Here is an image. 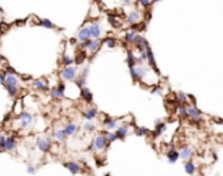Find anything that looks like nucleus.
Returning a JSON list of instances; mask_svg holds the SVG:
<instances>
[{"label": "nucleus", "instance_id": "obj_1", "mask_svg": "<svg viewBox=\"0 0 223 176\" xmlns=\"http://www.w3.org/2000/svg\"><path fill=\"white\" fill-rule=\"evenodd\" d=\"M130 74H131L133 80L137 82V80H142L143 78L146 76L147 70H146V67L142 65H135V66H133V67H130Z\"/></svg>", "mask_w": 223, "mask_h": 176}, {"label": "nucleus", "instance_id": "obj_2", "mask_svg": "<svg viewBox=\"0 0 223 176\" xmlns=\"http://www.w3.org/2000/svg\"><path fill=\"white\" fill-rule=\"evenodd\" d=\"M108 146V139L105 135H97L93 139V143H92L91 148L92 151H103Z\"/></svg>", "mask_w": 223, "mask_h": 176}, {"label": "nucleus", "instance_id": "obj_3", "mask_svg": "<svg viewBox=\"0 0 223 176\" xmlns=\"http://www.w3.org/2000/svg\"><path fill=\"white\" fill-rule=\"evenodd\" d=\"M60 78L66 82H71V80L76 79V68L72 66H66L60 72Z\"/></svg>", "mask_w": 223, "mask_h": 176}, {"label": "nucleus", "instance_id": "obj_4", "mask_svg": "<svg viewBox=\"0 0 223 176\" xmlns=\"http://www.w3.org/2000/svg\"><path fill=\"white\" fill-rule=\"evenodd\" d=\"M142 19H143L142 12L133 11V12H130V13L127 14L126 21H127V24H130V25H137V24H139L140 21H142Z\"/></svg>", "mask_w": 223, "mask_h": 176}, {"label": "nucleus", "instance_id": "obj_5", "mask_svg": "<svg viewBox=\"0 0 223 176\" xmlns=\"http://www.w3.org/2000/svg\"><path fill=\"white\" fill-rule=\"evenodd\" d=\"M100 46H101L100 38H91L89 41H87V42H86L87 50L91 51V53H96V51L100 49Z\"/></svg>", "mask_w": 223, "mask_h": 176}, {"label": "nucleus", "instance_id": "obj_6", "mask_svg": "<svg viewBox=\"0 0 223 176\" xmlns=\"http://www.w3.org/2000/svg\"><path fill=\"white\" fill-rule=\"evenodd\" d=\"M92 38L91 36V30H89V26H83L80 30L77 32V40L81 41V42H87Z\"/></svg>", "mask_w": 223, "mask_h": 176}, {"label": "nucleus", "instance_id": "obj_7", "mask_svg": "<svg viewBox=\"0 0 223 176\" xmlns=\"http://www.w3.org/2000/svg\"><path fill=\"white\" fill-rule=\"evenodd\" d=\"M20 128L21 129H26L29 125L31 124V121H33V116H31L30 113H28V112H24V113L20 114Z\"/></svg>", "mask_w": 223, "mask_h": 176}, {"label": "nucleus", "instance_id": "obj_8", "mask_svg": "<svg viewBox=\"0 0 223 176\" xmlns=\"http://www.w3.org/2000/svg\"><path fill=\"white\" fill-rule=\"evenodd\" d=\"M134 43L135 46L138 47V50L142 51V50H148L150 46H148V42H147L144 38L142 37V36H139V34H137V37L134 38Z\"/></svg>", "mask_w": 223, "mask_h": 176}, {"label": "nucleus", "instance_id": "obj_9", "mask_svg": "<svg viewBox=\"0 0 223 176\" xmlns=\"http://www.w3.org/2000/svg\"><path fill=\"white\" fill-rule=\"evenodd\" d=\"M188 117L194 122L201 121V118H202V117H201V112L198 111L196 107H192V105L188 107Z\"/></svg>", "mask_w": 223, "mask_h": 176}, {"label": "nucleus", "instance_id": "obj_10", "mask_svg": "<svg viewBox=\"0 0 223 176\" xmlns=\"http://www.w3.org/2000/svg\"><path fill=\"white\" fill-rule=\"evenodd\" d=\"M89 30H91V36L92 38H100L101 36V25L100 23H92L91 25H89Z\"/></svg>", "mask_w": 223, "mask_h": 176}, {"label": "nucleus", "instance_id": "obj_11", "mask_svg": "<svg viewBox=\"0 0 223 176\" xmlns=\"http://www.w3.org/2000/svg\"><path fill=\"white\" fill-rule=\"evenodd\" d=\"M192 156H193V150H192V147H189V146H185V147L181 148V151H180V158H181L183 160L188 162V160L192 159Z\"/></svg>", "mask_w": 223, "mask_h": 176}, {"label": "nucleus", "instance_id": "obj_12", "mask_svg": "<svg viewBox=\"0 0 223 176\" xmlns=\"http://www.w3.org/2000/svg\"><path fill=\"white\" fill-rule=\"evenodd\" d=\"M116 134H117L118 139H125L126 137L130 134V129L129 126H125V125H121L117 128V131H116Z\"/></svg>", "mask_w": 223, "mask_h": 176}, {"label": "nucleus", "instance_id": "obj_13", "mask_svg": "<svg viewBox=\"0 0 223 176\" xmlns=\"http://www.w3.org/2000/svg\"><path fill=\"white\" fill-rule=\"evenodd\" d=\"M37 146L41 151H47L50 148V138H38L37 139Z\"/></svg>", "mask_w": 223, "mask_h": 176}, {"label": "nucleus", "instance_id": "obj_14", "mask_svg": "<svg viewBox=\"0 0 223 176\" xmlns=\"http://www.w3.org/2000/svg\"><path fill=\"white\" fill-rule=\"evenodd\" d=\"M118 124L120 121L116 118H105L104 121V126H105L106 130H113V129H117L118 128Z\"/></svg>", "mask_w": 223, "mask_h": 176}, {"label": "nucleus", "instance_id": "obj_15", "mask_svg": "<svg viewBox=\"0 0 223 176\" xmlns=\"http://www.w3.org/2000/svg\"><path fill=\"white\" fill-rule=\"evenodd\" d=\"M51 96L54 99H62L64 96V85L59 84V87H54L51 89Z\"/></svg>", "mask_w": 223, "mask_h": 176}, {"label": "nucleus", "instance_id": "obj_16", "mask_svg": "<svg viewBox=\"0 0 223 176\" xmlns=\"http://www.w3.org/2000/svg\"><path fill=\"white\" fill-rule=\"evenodd\" d=\"M134 28L130 29V30L126 32V36H125V40L127 41V42H134V38L137 37L138 34V30H137V25H133Z\"/></svg>", "mask_w": 223, "mask_h": 176}, {"label": "nucleus", "instance_id": "obj_17", "mask_svg": "<svg viewBox=\"0 0 223 176\" xmlns=\"http://www.w3.org/2000/svg\"><path fill=\"white\" fill-rule=\"evenodd\" d=\"M167 158H168V162L171 163V164H173V163H176L177 162V159L180 158V153H177L174 148H171L169 153H168V155H167Z\"/></svg>", "mask_w": 223, "mask_h": 176}, {"label": "nucleus", "instance_id": "obj_18", "mask_svg": "<svg viewBox=\"0 0 223 176\" xmlns=\"http://www.w3.org/2000/svg\"><path fill=\"white\" fill-rule=\"evenodd\" d=\"M33 87H34L36 89H41V91H46V89H49L47 83H46L45 80H42V79L34 80V82H33Z\"/></svg>", "mask_w": 223, "mask_h": 176}, {"label": "nucleus", "instance_id": "obj_19", "mask_svg": "<svg viewBox=\"0 0 223 176\" xmlns=\"http://www.w3.org/2000/svg\"><path fill=\"white\" fill-rule=\"evenodd\" d=\"M66 167H67V170H70L71 173H79L81 170V166L79 164V163H75V162L66 163Z\"/></svg>", "mask_w": 223, "mask_h": 176}, {"label": "nucleus", "instance_id": "obj_20", "mask_svg": "<svg viewBox=\"0 0 223 176\" xmlns=\"http://www.w3.org/2000/svg\"><path fill=\"white\" fill-rule=\"evenodd\" d=\"M16 147V141H14L13 137H9V138L5 139V143H4V150L7 151H12Z\"/></svg>", "mask_w": 223, "mask_h": 176}, {"label": "nucleus", "instance_id": "obj_21", "mask_svg": "<svg viewBox=\"0 0 223 176\" xmlns=\"http://www.w3.org/2000/svg\"><path fill=\"white\" fill-rule=\"evenodd\" d=\"M64 131H66L67 137H68V135H74V134L77 131V125H76V124H68V125L64 128Z\"/></svg>", "mask_w": 223, "mask_h": 176}, {"label": "nucleus", "instance_id": "obj_22", "mask_svg": "<svg viewBox=\"0 0 223 176\" xmlns=\"http://www.w3.org/2000/svg\"><path fill=\"white\" fill-rule=\"evenodd\" d=\"M54 137L57 138V141H59V142H64V139H66L67 134H66V131H64V129H63V130L58 129V130H55Z\"/></svg>", "mask_w": 223, "mask_h": 176}, {"label": "nucleus", "instance_id": "obj_23", "mask_svg": "<svg viewBox=\"0 0 223 176\" xmlns=\"http://www.w3.org/2000/svg\"><path fill=\"white\" fill-rule=\"evenodd\" d=\"M81 97H83L86 101H92V94L87 87H81Z\"/></svg>", "mask_w": 223, "mask_h": 176}, {"label": "nucleus", "instance_id": "obj_24", "mask_svg": "<svg viewBox=\"0 0 223 176\" xmlns=\"http://www.w3.org/2000/svg\"><path fill=\"white\" fill-rule=\"evenodd\" d=\"M177 114L181 118H186L188 117V107H184V104L177 107Z\"/></svg>", "mask_w": 223, "mask_h": 176}, {"label": "nucleus", "instance_id": "obj_25", "mask_svg": "<svg viewBox=\"0 0 223 176\" xmlns=\"http://www.w3.org/2000/svg\"><path fill=\"white\" fill-rule=\"evenodd\" d=\"M126 60H127L129 67H133V66L137 65V57H135L134 53H131V51H129V53H127V58H126Z\"/></svg>", "mask_w": 223, "mask_h": 176}, {"label": "nucleus", "instance_id": "obj_26", "mask_svg": "<svg viewBox=\"0 0 223 176\" xmlns=\"http://www.w3.org/2000/svg\"><path fill=\"white\" fill-rule=\"evenodd\" d=\"M96 116H97V111H96L94 108L88 109V111L84 113V117H86L87 120H94L96 118Z\"/></svg>", "mask_w": 223, "mask_h": 176}, {"label": "nucleus", "instance_id": "obj_27", "mask_svg": "<svg viewBox=\"0 0 223 176\" xmlns=\"http://www.w3.org/2000/svg\"><path fill=\"white\" fill-rule=\"evenodd\" d=\"M166 124H161V122H159V124H156V128H155V131H154V134H155V137H157V135H160L161 133H163L164 130H166Z\"/></svg>", "mask_w": 223, "mask_h": 176}, {"label": "nucleus", "instance_id": "obj_28", "mask_svg": "<svg viewBox=\"0 0 223 176\" xmlns=\"http://www.w3.org/2000/svg\"><path fill=\"white\" fill-rule=\"evenodd\" d=\"M185 172L189 173V175H193L196 172V166L192 162H189V160L185 163Z\"/></svg>", "mask_w": 223, "mask_h": 176}, {"label": "nucleus", "instance_id": "obj_29", "mask_svg": "<svg viewBox=\"0 0 223 176\" xmlns=\"http://www.w3.org/2000/svg\"><path fill=\"white\" fill-rule=\"evenodd\" d=\"M5 84L17 85V78H16V76H13V74H7V78H5Z\"/></svg>", "mask_w": 223, "mask_h": 176}, {"label": "nucleus", "instance_id": "obj_30", "mask_svg": "<svg viewBox=\"0 0 223 176\" xmlns=\"http://www.w3.org/2000/svg\"><path fill=\"white\" fill-rule=\"evenodd\" d=\"M147 62H148V65L151 66L152 68H155V70H156V63H155V58H154V54H152L151 49L148 50V57H147ZM156 71H157V70H156Z\"/></svg>", "mask_w": 223, "mask_h": 176}, {"label": "nucleus", "instance_id": "obj_31", "mask_svg": "<svg viewBox=\"0 0 223 176\" xmlns=\"http://www.w3.org/2000/svg\"><path fill=\"white\" fill-rule=\"evenodd\" d=\"M5 88H7V91H8L9 96H12V97H13L14 95L17 94V85H12V84H5Z\"/></svg>", "mask_w": 223, "mask_h": 176}, {"label": "nucleus", "instance_id": "obj_32", "mask_svg": "<svg viewBox=\"0 0 223 176\" xmlns=\"http://www.w3.org/2000/svg\"><path fill=\"white\" fill-rule=\"evenodd\" d=\"M38 25L43 26V28H47V29L55 28V25H54V24H53L50 20H42V21H40V24H38Z\"/></svg>", "mask_w": 223, "mask_h": 176}, {"label": "nucleus", "instance_id": "obj_33", "mask_svg": "<svg viewBox=\"0 0 223 176\" xmlns=\"http://www.w3.org/2000/svg\"><path fill=\"white\" fill-rule=\"evenodd\" d=\"M177 100L180 104H186V101H188V96H186L184 92H177Z\"/></svg>", "mask_w": 223, "mask_h": 176}, {"label": "nucleus", "instance_id": "obj_34", "mask_svg": "<svg viewBox=\"0 0 223 176\" xmlns=\"http://www.w3.org/2000/svg\"><path fill=\"white\" fill-rule=\"evenodd\" d=\"M105 137H106V139H108V142H114L116 139H118L117 134H116V133H112V131H106Z\"/></svg>", "mask_w": 223, "mask_h": 176}, {"label": "nucleus", "instance_id": "obj_35", "mask_svg": "<svg viewBox=\"0 0 223 176\" xmlns=\"http://www.w3.org/2000/svg\"><path fill=\"white\" fill-rule=\"evenodd\" d=\"M104 42H105L106 45L109 46V47H114V46L117 45V41H116L114 38H112V37H106V38H105V41H104Z\"/></svg>", "mask_w": 223, "mask_h": 176}, {"label": "nucleus", "instance_id": "obj_36", "mask_svg": "<svg viewBox=\"0 0 223 176\" xmlns=\"http://www.w3.org/2000/svg\"><path fill=\"white\" fill-rule=\"evenodd\" d=\"M94 128H96V125L92 122V120H88V122H86V124H84V130L91 131V130H93Z\"/></svg>", "mask_w": 223, "mask_h": 176}, {"label": "nucleus", "instance_id": "obj_37", "mask_svg": "<svg viewBox=\"0 0 223 176\" xmlns=\"http://www.w3.org/2000/svg\"><path fill=\"white\" fill-rule=\"evenodd\" d=\"M74 63V59H72L71 57H68V55H63V65L64 66H70V65H72Z\"/></svg>", "mask_w": 223, "mask_h": 176}, {"label": "nucleus", "instance_id": "obj_38", "mask_svg": "<svg viewBox=\"0 0 223 176\" xmlns=\"http://www.w3.org/2000/svg\"><path fill=\"white\" fill-rule=\"evenodd\" d=\"M135 133H137V135H146V134H148V129L147 128H138L137 130H135Z\"/></svg>", "mask_w": 223, "mask_h": 176}, {"label": "nucleus", "instance_id": "obj_39", "mask_svg": "<svg viewBox=\"0 0 223 176\" xmlns=\"http://www.w3.org/2000/svg\"><path fill=\"white\" fill-rule=\"evenodd\" d=\"M152 94L154 95H157V96H163V89H161L159 85H156V87L152 89Z\"/></svg>", "mask_w": 223, "mask_h": 176}, {"label": "nucleus", "instance_id": "obj_40", "mask_svg": "<svg viewBox=\"0 0 223 176\" xmlns=\"http://www.w3.org/2000/svg\"><path fill=\"white\" fill-rule=\"evenodd\" d=\"M9 29V25L7 23H0V33H7Z\"/></svg>", "mask_w": 223, "mask_h": 176}, {"label": "nucleus", "instance_id": "obj_41", "mask_svg": "<svg viewBox=\"0 0 223 176\" xmlns=\"http://www.w3.org/2000/svg\"><path fill=\"white\" fill-rule=\"evenodd\" d=\"M138 1H139V4L142 7H144V8H147V7L151 4V0H138Z\"/></svg>", "mask_w": 223, "mask_h": 176}, {"label": "nucleus", "instance_id": "obj_42", "mask_svg": "<svg viewBox=\"0 0 223 176\" xmlns=\"http://www.w3.org/2000/svg\"><path fill=\"white\" fill-rule=\"evenodd\" d=\"M88 72H89V67H86L83 71H81L80 76H83V78H86V79H87V76H88Z\"/></svg>", "mask_w": 223, "mask_h": 176}, {"label": "nucleus", "instance_id": "obj_43", "mask_svg": "<svg viewBox=\"0 0 223 176\" xmlns=\"http://www.w3.org/2000/svg\"><path fill=\"white\" fill-rule=\"evenodd\" d=\"M5 137H3V135H0V148H3L4 150V143H5Z\"/></svg>", "mask_w": 223, "mask_h": 176}, {"label": "nucleus", "instance_id": "obj_44", "mask_svg": "<svg viewBox=\"0 0 223 176\" xmlns=\"http://www.w3.org/2000/svg\"><path fill=\"white\" fill-rule=\"evenodd\" d=\"M5 78H7V75H4L3 72H0V84H5Z\"/></svg>", "mask_w": 223, "mask_h": 176}, {"label": "nucleus", "instance_id": "obj_45", "mask_svg": "<svg viewBox=\"0 0 223 176\" xmlns=\"http://www.w3.org/2000/svg\"><path fill=\"white\" fill-rule=\"evenodd\" d=\"M120 1H121L122 4H125V6H130L133 0H120Z\"/></svg>", "mask_w": 223, "mask_h": 176}, {"label": "nucleus", "instance_id": "obj_46", "mask_svg": "<svg viewBox=\"0 0 223 176\" xmlns=\"http://www.w3.org/2000/svg\"><path fill=\"white\" fill-rule=\"evenodd\" d=\"M5 70H7V72H11V74H16V71H14V70H13V68H12V67H9V66H8V67H7L5 68Z\"/></svg>", "mask_w": 223, "mask_h": 176}, {"label": "nucleus", "instance_id": "obj_47", "mask_svg": "<svg viewBox=\"0 0 223 176\" xmlns=\"http://www.w3.org/2000/svg\"><path fill=\"white\" fill-rule=\"evenodd\" d=\"M26 171H28L29 173H34V172H36V168H34V167H30V166H29L28 170H26Z\"/></svg>", "mask_w": 223, "mask_h": 176}, {"label": "nucleus", "instance_id": "obj_48", "mask_svg": "<svg viewBox=\"0 0 223 176\" xmlns=\"http://www.w3.org/2000/svg\"><path fill=\"white\" fill-rule=\"evenodd\" d=\"M155 1H157V0H151V3H155Z\"/></svg>", "mask_w": 223, "mask_h": 176}, {"label": "nucleus", "instance_id": "obj_49", "mask_svg": "<svg viewBox=\"0 0 223 176\" xmlns=\"http://www.w3.org/2000/svg\"><path fill=\"white\" fill-rule=\"evenodd\" d=\"M1 59H3V58H1V57H0V62H1Z\"/></svg>", "mask_w": 223, "mask_h": 176}]
</instances>
